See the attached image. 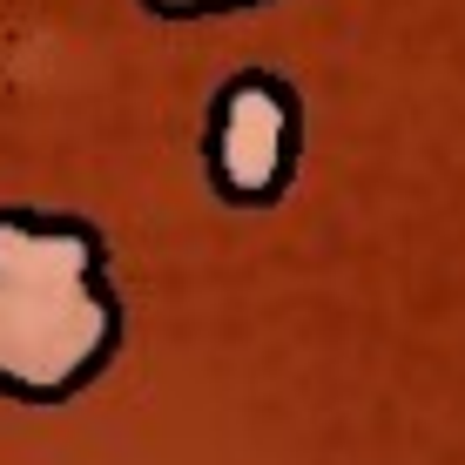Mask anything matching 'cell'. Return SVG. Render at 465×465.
<instances>
[{"mask_svg":"<svg viewBox=\"0 0 465 465\" xmlns=\"http://www.w3.org/2000/svg\"><path fill=\"white\" fill-rule=\"evenodd\" d=\"M122 331L102 230L0 203V398L68 405L115 364Z\"/></svg>","mask_w":465,"mask_h":465,"instance_id":"obj_1","label":"cell"},{"mask_svg":"<svg viewBox=\"0 0 465 465\" xmlns=\"http://www.w3.org/2000/svg\"><path fill=\"white\" fill-rule=\"evenodd\" d=\"M303 163V102L283 74L236 68L203 115V175L230 210L283 203Z\"/></svg>","mask_w":465,"mask_h":465,"instance_id":"obj_2","label":"cell"},{"mask_svg":"<svg viewBox=\"0 0 465 465\" xmlns=\"http://www.w3.org/2000/svg\"><path fill=\"white\" fill-rule=\"evenodd\" d=\"M155 21H216V14H250L270 7V0H142Z\"/></svg>","mask_w":465,"mask_h":465,"instance_id":"obj_3","label":"cell"}]
</instances>
